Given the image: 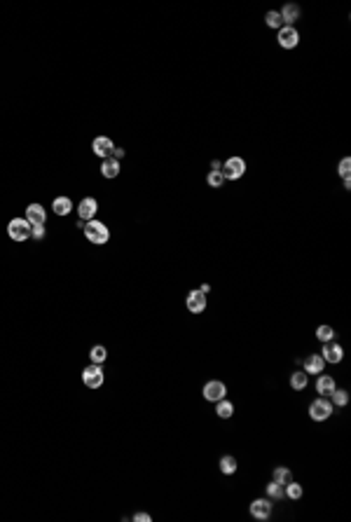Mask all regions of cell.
Segmentation results:
<instances>
[{"label": "cell", "instance_id": "obj_1", "mask_svg": "<svg viewBox=\"0 0 351 522\" xmlns=\"http://www.w3.org/2000/svg\"><path fill=\"white\" fill-rule=\"evenodd\" d=\"M82 232H85V237H87V241H91V243H96V246H103V243H108V239H110V232H108V227L101 223V220H89V223H85V227H82Z\"/></svg>", "mask_w": 351, "mask_h": 522}, {"label": "cell", "instance_id": "obj_2", "mask_svg": "<svg viewBox=\"0 0 351 522\" xmlns=\"http://www.w3.org/2000/svg\"><path fill=\"white\" fill-rule=\"evenodd\" d=\"M335 405L330 401H328L326 396H319L316 401H311V405H309V417L314 419V422H326L330 414H333Z\"/></svg>", "mask_w": 351, "mask_h": 522}, {"label": "cell", "instance_id": "obj_3", "mask_svg": "<svg viewBox=\"0 0 351 522\" xmlns=\"http://www.w3.org/2000/svg\"><path fill=\"white\" fill-rule=\"evenodd\" d=\"M30 227H33V225L26 218H12L10 225H7V234H10L12 241H26V239L30 237Z\"/></svg>", "mask_w": 351, "mask_h": 522}, {"label": "cell", "instance_id": "obj_4", "mask_svg": "<svg viewBox=\"0 0 351 522\" xmlns=\"http://www.w3.org/2000/svg\"><path fill=\"white\" fill-rule=\"evenodd\" d=\"M223 178H227V181H236V178L243 176V171H246V162H243V157H230L227 162L223 164Z\"/></svg>", "mask_w": 351, "mask_h": 522}, {"label": "cell", "instance_id": "obj_5", "mask_svg": "<svg viewBox=\"0 0 351 522\" xmlns=\"http://www.w3.org/2000/svg\"><path fill=\"white\" fill-rule=\"evenodd\" d=\"M103 368L101 365H96V363H91V365H87L85 370H82V382L87 384L89 389H98L103 384Z\"/></svg>", "mask_w": 351, "mask_h": 522}, {"label": "cell", "instance_id": "obj_6", "mask_svg": "<svg viewBox=\"0 0 351 522\" xmlns=\"http://www.w3.org/2000/svg\"><path fill=\"white\" fill-rule=\"evenodd\" d=\"M225 394H227V387H225V382H220V379H211V382L204 384V398L206 401L218 403L220 398H225Z\"/></svg>", "mask_w": 351, "mask_h": 522}, {"label": "cell", "instance_id": "obj_7", "mask_svg": "<svg viewBox=\"0 0 351 522\" xmlns=\"http://www.w3.org/2000/svg\"><path fill=\"white\" fill-rule=\"evenodd\" d=\"M300 43V33L293 26H281L278 28V45L284 49H295Z\"/></svg>", "mask_w": 351, "mask_h": 522}, {"label": "cell", "instance_id": "obj_8", "mask_svg": "<svg viewBox=\"0 0 351 522\" xmlns=\"http://www.w3.org/2000/svg\"><path fill=\"white\" fill-rule=\"evenodd\" d=\"M91 150H94V155H98V157H110L113 155V150H115V143H113V138H108V136H96V138L91 141Z\"/></svg>", "mask_w": 351, "mask_h": 522}, {"label": "cell", "instance_id": "obj_9", "mask_svg": "<svg viewBox=\"0 0 351 522\" xmlns=\"http://www.w3.org/2000/svg\"><path fill=\"white\" fill-rule=\"evenodd\" d=\"M185 304H188V311H192V314H201V311L206 309V295L199 291V288H194V291L188 293Z\"/></svg>", "mask_w": 351, "mask_h": 522}, {"label": "cell", "instance_id": "obj_10", "mask_svg": "<svg viewBox=\"0 0 351 522\" xmlns=\"http://www.w3.org/2000/svg\"><path fill=\"white\" fill-rule=\"evenodd\" d=\"M323 361L326 363H339L342 358H344V349L337 344V342H323V352H321Z\"/></svg>", "mask_w": 351, "mask_h": 522}, {"label": "cell", "instance_id": "obj_11", "mask_svg": "<svg viewBox=\"0 0 351 522\" xmlns=\"http://www.w3.org/2000/svg\"><path fill=\"white\" fill-rule=\"evenodd\" d=\"M249 508L255 520H269V515H272V501L269 499H255Z\"/></svg>", "mask_w": 351, "mask_h": 522}, {"label": "cell", "instance_id": "obj_12", "mask_svg": "<svg viewBox=\"0 0 351 522\" xmlns=\"http://www.w3.org/2000/svg\"><path fill=\"white\" fill-rule=\"evenodd\" d=\"M96 211H98V204H96V199H94V197H85V199L78 204V216H80V220H85V223L94 220Z\"/></svg>", "mask_w": 351, "mask_h": 522}, {"label": "cell", "instance_id": "obj_13", "mask_svg": "<svg viewBox=\"0 0 351 522\" xmlns=\"http://www.w3.org/2000/svg\"><path fill=\"white\" fill-rule=\"evenodd\" d=\"M323 365H326V361H323V356H319V354H311V356H307L302 361V368L307 375H321Z\"/></svg>", "mask_w": 351, "mask_h": 522}, {"label": "cell", "instance_id": "obj_14", "mask_svg": "<svg viewBox=\"0 0 351 522\" xmlns=\"http://www.w3.org/2000/svg\"><path fill=\"white\" fill-rule=\"evenodd\" d=\"M26 220H28L30 225H45L47 211H45L40 204H28V206H26Z\"/></svg>", "mask_w": 351, "mask_h": 522}, {"label": "cell", "instance_id": "obj_15", "mask_svg": "<svg viewBox=\"0 0 351 522\" xmlns=\"http://www.w3.org/2000/svg\"><path fill=\"white\" fill-rule=\"evenodd\" d=\"M316 391H319V396H330L335 391V379L330 375H321L316 379Z\"/></svg>", "mask_w": 351, "mask_h": 522}, {"label": "cell", "instance_id": "obj_16", "mask_svg": "<svg viewBox=\"0 0 351 522\" xmlns=\"http://www.w3.org/2000/svg\"><path fill=\"white\" fill-rule=\"evenodd\" d=\"M101 173L106 178L120 176V162H117V159H113V157H106V159H103V164H101Z\"/></svg>", "mask_w": 351, "mask_h": 522}, {"label": "cell", "instance_id": "obj_17", "mask_svg": "<svg viewBox=\"0 0 351 522\" xmlns=\"http://www.w3.org/2000/svg\"><path fill=\"white\" fill-rule=\"evenodd\" d=\"M52 208H54L56 216H68V213L73 211V201L68 199V197H56V199L52 201Z\"/></svg>", "mask_w": 351, "mask_h": 522}, {"label": "cell", "instance_id": "obj_18", "mask_svg": "<svg viewBox=\"0 0 351 522\" xmlns=\"http://www.w3.org/2000/svg\"><path fill=\"white\" fill-rule=\"evenodd\" d=\"M281 19H284L286 24L291 26V24H295L297 19H300V7L297 5H293V3H288V5H284V10H281Z\"/></svg>", "mask_w": 351, "mask_h": 522}, {"label": "cell", "instance_id": "obj_19", "mask_svg": "<svg viewBox=\"0 0 351 522\" xmlns=\"http://www.w3.org/2000/svg\"><path fill=\"white\" fill-rule=\"evenodd\" d=\"M286 497V492H284V485H278V482H269V485H267V499H269V501H281V499Z\"/></svg>", "mask_w": 351, "mask_h": 522}, {"label": "cell", "instance_id": "obj_20", "mask_svg": "<svg viewBox=\"0 0 351 522\" xmlns=\"http://www.w3.org/2000/svg\"><path fill=\"white\" fill-rule=\"evenodd\" d=\"M216 414H218L220 419H230L232 414H234V405H232L230 401H225V398H220L218 405H216Z\"/></svg>", "mask_w": 351, "mask_h": 522}, {"label": "cell", "instance_id": "obj_21", "mask_svg": "<svg viewBox=\"0 0 351 522\" xmlns=\"http://www.w3.org/2000/svg\"><path fill=\"white\" fill-rule=\"evenodd\" d=\"M291 480H293L291 468H286V466L274 468V482H278V485H288Z\"/></svg>", "mask_w": 351, "mask_h": 522}, {"label": "cell", "instance_id": "obj_22", "mask_svg": "<svg viewBox=\"0 0 351 522\" xmlns=\"http://www.w3.org/2000/svg\"><path fill=\"white\" fill-rule=\"evenodd\" d=\"M220 471H223L225 475L236 473V459H234V457H230V455L220 457Z\"/></svg>", "mask_w": 351, "mask_h": 522}, {"label": "cell", "instance_id": "obj_23", "mask_svg": "<svg viewBox=\"0 0 351 522\" xmlns=\"http://www.w3.org/2000/svg\"><path fill=\"white\" fill-rule=\"evenodd\" d=\"M89 358H91V363H96V365H101L106 358H108V352H106V346H101V344H96V346H91V352H89Z\"/></svg>", "mask_w": 351, "mask_h": 522}, {"label": "cell", "instance_id": "obj_24", "mask_svg": "<svg viewBox=\"0 0 351 522\" xmlns=\"http://www.w3.org/2000/svg\"><path fill=\"white\" fill-rule=\"evenodd\" d=\"M307 384H309V375H307L304 370H302V372H295V375L291 377V387L295 389V391H302Z\"/></svg>", "mask_w": 351, "mask_h": 522}, {"label": "cell", "instance_id": "obj_25", "mask_svg": "<svg viewBox=\"0 0 351 522\" xmlns=\"http://www.w3.org/2000/svg\"><path fill=\"white\" fill-rule=\"evenodd\" d=\"M330 396H333V405L337 407H344L349 403V391H344V389H335Z\"/></svg>", "mask_w": 351, "mask_h": 522}, {"label": "cell", "instance_id": "obj_26", "mask_svg": "<svg viewBox=\"0 0 351 522\" xmlns=\"http://www.w3.org/2000/svg\"><path fill=\"white\" fill-rule=\"evenodd\" d=\"M284 487H286L284 492H286V497H288V499H300V497H302V487H300V482H293V480H291V482H288V485H284Z\"/></svg>", "mask_w": 351, "mask_h": 522}, {"label": "cell", "instance_id": "obj_27", "mask_svg": "<svg viewBox=\"0 0 351 522\" xmlns=\"http://www.w3.org/2000/svg\"><path fill=\"white\" fill-rule=\"evenodd\" d=\"M316 337L321 342H330L335 337V330L330 328V326H319V328H316Z\"/></svg>", "mask_w": 351, "mask_h": 522}, {"label": "cell", "instance_id": "obj_28", "mask_svg": "<svg viewBox=\"0 0 351 522\" xmlns=\"http://www.w3.org/2000/svg\"><path fill=\"white\" fill-rule=\"evenodd\" d=\"M265 21H267V26H272V28H281V24H284V19H281V14L278 12H267L265 14Z\"/></svg>", "mask_w": 351, "mask_h": 522}, {"label": "cell", "instance_id": "obj_29", "mask_svg": "<svg viewBox=\"0 0 351 522\" xmlns=\"http://www.w3.org/2000/svg\"><path fill=\"white\" fill-rule=\"evenodd\" d=\"M206 183L211 185V188H220L225 183V178H223V171H211L208 176H206Z\"/></svg>", "mask_w": 351, "mask_h": 522}, {"label": "cell", "instance_id": "obj_30", "mask_svg": "<svg viewBox=\"0 0 351 522\" xmlns=\"http://www.w3.org/2000/svg\"><path fill=\"white\" fill-rule=\"evenodd\" d=\"M337 171H339V176H342V178H349V171H351V159H349V157H344V159H342V162H339V169H337Z\"/></svg>", "mask_w": 351, "mask_h": 522}, {"label": "cell", "instance_id": "obj_31", "mask_svg": "<svg viewBox=\"0 0 351 522\" xmlns=\"http://www.w3.org/2000/svg\"><path fill=\"white\" fill-rule=\"evenodd\" d=\"M45 234H47V232H45V225H33V227H30V237L33 239H45Z\"/></svg>", "mask_w": 351, "mask_h": 522}, {"label": "cell", "instance_id": "obj_32", "mask_svg": "<svg viewBox=\"0 0 351 522\" xmlns=\"http://www.w3.org/2000/svg\"><path fill=\"white\" fill-rule=\"evenodd\" d=\"M133 520H136V522H150L152 517L148 515V513H136V515H133Z\"/></svg>", "mask_w": 351, "mask_h": 522}, {"label": "cell", "instance_id": "obj_33", "mask_svg": "<svg viewBox=\"0 0 351 522\" xmlns=\"http://www.w3.org/2000/svg\"><path fill=\"white\" fill-rule=\"evenodd\" d=\"M110 157H113V159H117V162H120V159H122V157H124V150H122V148H117V146H115V150H113V155H110Z\"/></svg>", "mask_w": 351, "mask_h": 522}, {"label": "cell", "instance_id": "obj_34", "mask_svg": "<svg viewBox=\"0 0 351 522\" xmlns=\"http://www.w3.org/2000/svg\"><path fill=\"white\" fill-rule=\"evenodd\" d=\"M223 169V164H220L218 159H216V162H211V171H220Z\"/></svg>", "mask_w": 351, "mask_h": 522}, {"label": "cell", "instance_id": "obj_35", "mask_svg": "<svg viewBox=\"0 0 351 522\" xmlns=\"http://www.w3.org/2000/svg\"><path fill=\"white\" fill-rule=\"evenodd\" d=\"M199 291L204 293V295H208V291H211V286H208V284H204V286H201V288H199Z\"/></svg>", "mask_w": 351, "mask_h": 522}]
</instances>
